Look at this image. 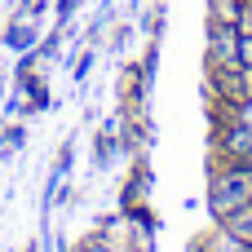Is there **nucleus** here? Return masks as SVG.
Masks as SVG:
<instances>
[{
	"instance_id": "f257e3e1",
	"label": "nucleus",
	"mask_w": 252,
	"mask_h": 252,
	"mask_svg": "<svg viewBox=\"0 0 252 252\" xmlns=\"http://www.w3.org/2000/svg\"><path fill=\"white\" fill-rule=\"evenodd\" d=\"M208 204H213V213H221V217L244 213V208L252 204V177L248 173H226V177H217Z\"/></svg>"
},
{
	"instance_id": "f03ea898",
	"label": "nucleus",
	"mask_w": 252,
	"mask_h": 252,
	"mask_svg": "<svg viewBox=\"0 0 252 252\" xmlns=\"http://www.w3.org/2000/svg\"><path fill=\"white\" fill-rule=\"evenodd\" d=\"M226 146L235 151V155H252V128H230V137H226Z\"/></svg>"
},
{
	"instance_id": "7ed1b4c3",
	"label": "nucleus",
	"mask_w": 252,
	"mask_h": 252,
	"mask_svg": "<svg viewBox=\"0 0 252 252\" xmlns=\"http://www.w3.org/2000/svg\"><path fill=\"white\" fill-rule=\"evenodd\" d=\"M235 62H239V66H252V35H244V40H239V49H235Z\"/></svg>"
},
{
	"instance_id": "20e7f679",
	"label": "nucleus",
	"mask_w": 252,
	"mask_h": 252,
	"mask_svg": "<svg viewBox=\"0 0 252 252\" xmlns=\"http://www.w3.org/2000/svg\"><path fill=\"white\" fill-rule=\"evenodd\" d=\"M235 235H239L244 244H252V217H239V221H235Z\"/></svg>"
}]
</instances>
